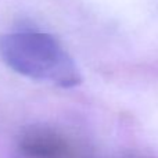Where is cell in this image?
<instances>
[{"mask_svg": "<svg viewBox=\"0 0 158 158\" xmlns=\"http://www.w3.org/2000/svg\"><path fill=\"white\" fill-rule=\"evenodd\" d=\"M0 57L24 77L72 87L81 83L77 65L52 35L22 31L0 39Z\"/></svg>", "mask_w": 158, "mask_h": 158, "instance_id": "cell-1", "label": "cell"}, {"mask_svg": "<svg viewBox=\"0 0 158 158\" xmlns=\"http://www.w3.org/2000/svg\"><path fill=\"white\" fill-rule=\"evenodd\" d=\"M19 150L32 158H57L67 151V142L53 131L33 128L19 139Z\"/></svg>", "mask_w": 158, "mask_h": 158, "instance_id": "cell-2", "label": "cell"}]
</instances>
